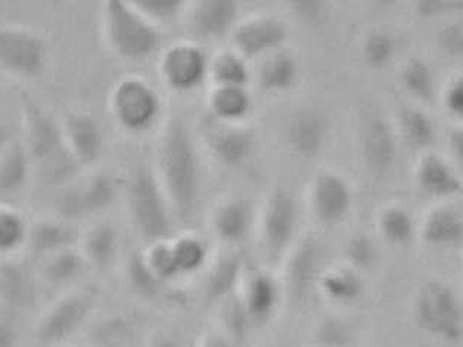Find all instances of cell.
<instances>
[{"instance_id":"obj_22","label":"cell","mask_w":463,"mask_h":347,"mask_svg":"<svg viewBox=\"0 0 463 347\" xmlns=\"http://www.w3.org/2000/svg\"><path fill=\"white\" fill-rule=\"evenodd\" d=\"M243 269V259L237 253L225 255L216 260L204 286V295L209 304H220L232 297L239 287Z\"/></svg>"},{"instance_id":"obj_47","label":"cell","mask_w":463,"mask_h":347,"mask_svg":"<svg viewBox=\"0 0 463 347\" xmlns=\"http://www.w3.org/2000/svg\"><path fill=\"white\" fill-rule=\"evenodd\" d=\"M441 43L449 53L463 55V28L459 25H449L441 33Z\"/></svg>"},{"instance_id":"obj_52","label":"cell","mask_w":463,"mask_h":347,"mask_svg":"<svg viewBox=\"0 0 463 347\" xmlns=\"http://www.w3.org/2000/svg\"><path fill=\"white\" fill-rule=\"evenodd\" d=\"M444 2H437V0H428V2H420L418 4V11L424 16L434 15V14L443 11Z\"/></svg>"},{"instance_id":"obj_38","label":"cell","mask_w":463,"mask_h":347,"mask_svg":"<svg viewBox=\"0 0 463 347\" xmlns=\"http://www.w3.org/2000/svg\"><path fill=\"white\" fill-rule=\"evenodd\" d=\"M402 81L406 90L420 100L430 102L434 98L436 84L431 70L427 63L420 60H412L404 67Z\"/></svg>"},{"instance_id":"obj_30","label":"cell","mask_w":463,"mask_h":347,"mask_svg":"<svg viewBox=\"0 0 463 347\" xmlns=\"http://www.w3.org/2000/svg\"><path fill=\"white\" fill-rule=\"evenodd\" d=\"M322 295L335 304H354L365 290L362 277L354 268H335L322 274L319 280Z\"/></svg>"},{"instance_id":"obj_40","label":"cell","mask_w":463,"mask_h":347,"mask_svg":"<svg viewBox=\"0 0 463 347\" xmlns=\"http://www.w3.org/2000/svg\"><path fill=\"white\" fill-rule=\"evenodd\" d=\"M221 318H222L228 337L234 340L237 344L244 343L248 339L249 330L253 325V321L244 308L243 300L237 299V297H230L225 300Z\"/></svg>"},{"instance_id":"obj_51","label":"cell","mask_w":463,"mask_h":347,"mask_svg":"<svg viewBox=\"0 0 463 347\" xmlns=\"http://www.w3.org/2000/svg\"><path fill=\"white\" fill-rule=\"evenodd\" d=\"M450 149L455 158L463 165V130H456L450 136Z\"/></svg>"},{"instance_id":"obj_50","label":"cell","mask_w":463,"mask_h":347,"mask_svg":"<svg viewBox=\"0 0 463 347\" xmlns=\"http://www.w3.org/2000/svg\"><path fill=\"white\" fill-rule=\"evenodd\" d=\"M201 347H240V344L230 339L227 334H209Z\"/></svg>"},{"instance_id":"obj_45","label":"cell","mask_w":463,"mask_h":347,"mask_svg":"<svg viewBox=\"0 0 463 347\" xmlns=\"http://www.w3.org/2000/svg\"><path fill=\"white\" fill-rule=\"evenodd\" d=\"M345 259L350 268L356 271L373 268L378 259V250L373 241L365 234H356L345 246Z\"/></svg>"},{"instance_id":"obj_19","label":"cell","mask_w":463,"mask_h":347,"mask_svg":"<svg viewBox=\"0 0 463 347\" xmlns=\"http://www.w3.org/2000/svg\"><path fill=\"white\" fill-rule=\"evenodd\" d=\"M209 149L221 165L236 168L250 158L255 149V138L249 130L227 126L213 133Z\"/></svg>"},{"instance_id":"obj_43","label":"cell","mask_w":463,"mask_h":347,"mask_svg":"<svg viewBox=\"0 0 463 347\" xmlns=\"http://www.w3.org/2000/svg\"><path fill=\"white\" fill-rule=\"evenodd\" d=\"M147 264L154 271L155 276L162 281V283H168V281L180 278L175 259H174L173 250H171V243L168 241H161V243H155L149 249V252L145 255Z\"/></svg>"},{"instance_id":"obj_53","label":"cell","mask_w":463,"mask_h":347,"mask_svg":"<svg viewBox=\"0 0 463 347\" xmlns=\"http://www.w3.org/2000/svg\"><path fill=\"white\" fill-rule=\"evenodd\" d=\"M152 347H184L183 343H181L180 340L177 337H173V335L164 334L159 335L157 339H155L154 343H152Z\"/></svg>"},{"instance_id":"obj_8","label":"cell","mask_w":463,"mask_h":347,"mask_svg":"<svg viewBox=\"0 0 463 347\" xmlns=\"http://www.w3.org/2000/svg\"><path fill=\"white\" fill-rule=\"evenodd\" d=\"M46 63L48 46L36 33L0 25V67L24 79H34L43 74Z\"/></svg>"},{"instance_id":"obj_36","label":"cell","mask_w":463,"mask_h":347,"mask_svg":"<svg viewBox=\"0 0 463 347\" xmlns=\"http://www.w3.org/2000/svg\"><path fill=\"white\" fill-rule=\"evenodd\" d=\"M127 280L138 296L147 297V299L157 296L161 292L162 286H164V283L155 276L154 271L147 264V260H146L145 255H142V253H134L128 260Z\"/></svg>"},{"instance_id":"obj_10","label":"cell","mask_w":463,"mask_h":347,"mask_svg":"<svg viewBox=\"0 0 463 347\" xmlns=\"http://www.w3.org/2000/svg\"><path fill=\"white\" fill-rule=\"evenodd\" d=\"M287 27L271 15H256L236 25L232 32V51L244 60L265 58L283 48Z\"/></svg>"},{"instance_id":"obj_29","label":"cell","mask_w":463,"mask_h":347,"mask_svg":"<svg viewBox=\"0 0 463 347\" xmlns=\"http://www.w3.org/2000/svg\"><path fill=\"white\" fill-rule=\"evenodd\" d=\"M74 230L62 222L42 221L28 230L27 243L37 255H55L70 249L75 241Z\"/></svg>"},{"instance_id":"obj_23","label":"cell","mask_w":463,"mask_h":347,"mask_svg":"<svg viewBox=\"0 0 463 347\" xmlns=\"http://www.w3.org/2000/svg\"><path fill=\"white\" fill-rule=\"evenodd\" d=\"M32 164L25 143L11 138L0 154V192L15 193L23 189L30 177Z\"/></svg>"},{"instance_id":"obj_9","label":"cell","mask_w":463,"mask_h":347,"mask_svg":"<svg viewBox=\"0 0 463 347\" xmlns=\"http://www.w3.org/2000/svg\"><path fill=\"white\" fill-rule=\"evenodd\" d=\"M209 63L208 56L196 43L181 42L164 52L159 71L171 90L189 93L203 84L209 75Z\"/></svg>"},{"instance_id":"obj_31","label":"cell","mask_w":463,"mask_h":347,"mask_svg":"<svg viewBox=\"0 0 463 347\" xmlns=\"http://www.w3.org/2000/svg\"><path fill=\"white\" fill-rule=\"evenodd\" d=\"M424 239L431 245H460L463 241V218L448 208L434 211L425 221Z\"/></svg>"},{"instance_id":"obj_39","label":"cell","mask_w":463,"mask_h":347,"mask_svg":"<svg viewBox=\"0 0 463 347\" xmlns=\"http://www.w3.org/2000/svg\"><path fill=\"white\" fill-rule=\"evenodd\" d=\"M402 130L409 145L412 146L424 147L431 146L436 140V131L427 115L416 109H406L401 117Z\"/></svg>"},{"instance_id":"obj_27","label":"cell","mask_w":463,"mask_h":347,"mask_svg":"<svg viewBox=\"0 0 463 347\" xmlns=\"http://www.w3.org/2000/svg\"><path fill=\"white\" fill-rule=\"evenodd\" d=\"M34 293L36 288L27 269L15 264L0 267V299L8 308H28L34 302Z\"/></svg>"},{"instance_id":"obj_3","label":"cell","mask_w":463,"mask_h":347,"mask_svg":"<svg viewBox=\"0 0 463 347\" xmlns=\"http://www.w3.org/2000/svg\"><path fill=\"white\" fill-rule=\"evenodd\" d=\"M102 16L108 44L121 60L143 62L161 46L156 25L138 13L131 2H105Z\"/></svg>"},{"instance_id":"obj_26","label":"cell","mask_w":463,"mask_h":347,"mask_svg":"<svg viewBox=\"0 0 463 347\" xmlns=\"http://www.w3.org/2000/svg\"><path fill=\"white\" fill-rule=\"evenodd\" d=\"M418 183L424 192L437 198H448L463 192L462 183L439 156H425L418 168Z\"/></svg>"},{"instance_id":"obj_35","label":"cell","mask_w":463,"mask_h":347,"mask_svg":"<svg viewBox=\"0 0 463 347\" xmlns=\"http://www.w3.org/2000/svg\"><path fill=\"white\" fill-rule=\"evenodd\" d=\"M28 230L18 211L0 203V255L14 252L27 243Z\"/></svg>"},{"instance_id":"obj_4","label":"cell","mask_w":463,"mask_h":347,"mask_svg":"<svg viewBox=\"0 0 463 347\" xmlns=\"http://www.w3.org/2000/svg\"><path fill=\"white\" fill-rule=\"evenodd\" d=\"M127 203L131 221L145 240L168 241L173 234L169 203L157 175L147 168H138L127 186Z\"/></svg>"},{"instance_id":"obj_20","label":"cell","mask_w":463,"mask_h":347,"mask_svg":"<svg viewBox=\"0 0 463 347\" xmlns=\"http://www.w3.org/2000/svg\"><path fill=\"white\" fill-rule=\"evenodd\" d=\"M253 225L251 205L244 199L228 201L216 208L213 217L215 236L225 243H240L250 233Z\"/></svg>"},{"instance_id":"obj_28","label":"cell","mask_w":463,"mask_h":347,"mask_svg":"<svg viewBox=\"0 0 463 347\" xmlns=\"http://www.w3.org/2000/svg\"><path fill=\"white\" fill-rule=\"evenodd\" d=\"M208 99L211 112L225 124L239 123L250 112V95L244 87L213 86Z\"/></svg>"},{"instance_id":"obj_17","label":"cell","mask_w":463,"mask_h":347,"mask_svg":"<svg viewBox=\"0 0 463 347\" xmlns=\"http://www.w3.org/2000/svg\"><path fill=\"white\" fill-rule=\"evenodd\" d=\"M62 130L68 150L79 164L87 165L100 158L105 147V133L95 117L72 112L65 119Z\"/></svg>"},{"instance_id":"obj_34","label":"cell","mask_w":463,"mask_h":347,"mask_svg":"<svg viewBox=\"0 0 463 347\" xmlns=\"http://www.w3.org/2000/svg\"><path fill=\"white\" fill-rule=\"evenodd\" d=\"M169 243H171V250H173L180 277L192 276L206 264L208 249L201 239L194 236H183Z\"/></svg>"},{"instance_id":"obj_33","label":"cell","mask_w":463,"mask_h":347,"mask_svg":"<svg viewBox=\"0 0 463 347\" xmlns=\"http://www.w3.org/2000/svg\"><path fill=\"white\" fill-rule=\"evenodd\" d=\"M86 265L87 260L83 255L74 252L71 249H65L62 252L52 255L44 267L43 276L51 285H68L83 276Z\"/></svg>"},{"instance_id":"obj_48","label":"cell","mask_w":463,"mask_h":347,"mask_svg":"<svg viewBox=\"0 0 463 347\" xmlns=\"http://www.w3.org/2000/svg\"><path fill=\"white\" fill-rule=\"evenodd\" d=\"M18 332L8 312L0 314V347H16Z\"/></svg>"},{"instance_id":"obj_32","label":"cell","mask_w":463,"mask_h":347,"mask_svg":"<svg viewBox=\"0 0 463 347\" xmlns=\"http://www.w3.org/2000/svg\"><path fill=\"white\" fill-rule=\"evenodd\" d=\"M209 75L215 86L244 87L250 81V70L243 56L237 52L224 51L209 63Z\"/></svg>"},{"instance_id":"obj_37","label":"cell","mask_w":463,"mask_h":347,"mask_svg":"<svg viewBox=\"0 0 463 347\" xmlns=\"http://www.w3.org/2000/svg\"><path fill=\"white\" fill-rule=\"evenodd\" d=\"M378 224H380L383 237L392 245H408L409 241L412 240L413 231H415L412 218L401 208L385 210L381 213Z\"/></svg>"},{"instance_id":"obj_16","label":"cell","mask_w":463,"mask_h":347,"mask_svg":"<svg viewBox=\"0 0 463 347\" xmlns=\"http://www.w3.org/2000/svg\"><path fill=\"white\" fill-rule=\"evenodd\" d=\"M328 121L315 108H303L291 115L287 124V143L300 158L310 159L326 146Z\"/></svg>"},{"instance_id":"obj_24","label":"cell","mask_w":463,"mask_h":347,"mask_svg":"<svg viewBox=\"0 0 463 347\" xmlns=\"http://www.w3.org/2000/svg\"><path fill=\"white\" fill-rule=\"evenodd\" d=\"M298 65L290 52H274L263 58L260 68V84L268 93H284L290 90L298 81Z\"/></svg>"},{"instance_id":"obj_7","label":"cell","mask_w":463,"mask_h":347,"mask_svg":"<svg viewBox=\"0 0 463 347\" xmlns=\"http://www.w3.org/2000/svg\"><path fill=\"white\" fill-rule=\"evenodd\" d=\"M298 224L295 196L287 189H275L268 196L260 215V240L269 259L279 260L290 249Z\"/></svg>"},{"instance_id":"obj_46","label":"cell","mask_w":463,"mask_h":347,"mask_svg":"<svg viewBox=\"0 0 463 347\" xmlns=\"http://www.w3.org/2000/svg\"><path fill=\"white\" fill-rule=\"evenodd\" d=\"M290 5L291 9L305 21L317 24L319 21L326 20V6L324 2L303 0V2H291Z\"/></svg>"},{"instance_id":"obj_15","label":"cell","mask_w":463,"mask_h":347,"mask_svg":"<svg viewBox=\"0 0 463 347\" xmlns=\"http://www.w3.org/2000/svg\"><path fill=\"white\" fill-rule=\"evenodd\" d=\"M322 249L315 237H305L290 253L286 281L288 292L298 300L309 296L322 277Z\"/></svg>"},{"instance_id":"obj_49","label":"cell","mask_w":463,"mask_h":347,"mask_svg":"<svg viewBox=\"0 0 463 347\" xmlns=\"http://www.w3.org/2000/svg\"><path fill=\"white\" fill-rule=\"evenodd\" d=\"M446 105H448V109L451 114L463 118V80L456 81L449 89L448 96H446Z\"/></svg>"},{"instance_id":"obj_1","label":"cell","mask_w":463,"mask_h":347,"mask_svg":"<svg viewBox=\"0 0 463 347\" xmlns=\"http://www.w3.org/2000/svg\"><path fill=\"white\" fill-rule=\"evenodd\" d=\"M157 170L169 206L181 221H193L201 203V162L189 127L177 117L169 119L162 131Z\"/></svg>"},{"instance_id":"obj_25","label":"cell","mask_w":463,"mask_h":347,"mask_svg":"<svg viewBox=\"0 0 463 347\" xmlns=\"http://www.w3.org/2000/svg\"><path fill=\"white\" fill-rule=\"evenodd\" d=\"M118 250L119 234L114 225L107 222L95 225L84 237V259L98 269L109 268L118 257Z\"/></svg>"},{"instance_id":"obj_41","label":"cell","mask_w":463,"mask_h":347,"mask_svg":"<svg viewBox=\"0 0 463 347\" xmlns=\"http://www.w3.org/2000/svg\"><path fill=\"white\" fill-rule=\"evenodd\" d=\"M131 4L155 25L174 21L187 9V4L183 0H136Z\"/></svg>"},{"instance_id":"obj_44","label":"cell","mask_w":463,"mask_h":347,"mask_svg":"<svg viewBox=\"0 0 463 347\" xmlns=\"http://www.w3.org/2000/svg\"><path fill=\"white\" fill-rule=\"evenodd\" d=\"M394 40L385 33H371L364 43V60L369 67L380 70L389 65L394 55Z\"/></svg>"},{"instance_id":"obj_21","label":"cell","mask_w":463,"mask_h":347,"mask_svg":"<svg viewBox=\"0 0 463 347\" xmlns=\"http://www.w3.org/2000/svg\"><path fill=\"white\" fill-rule=\"evenodd\" d=\"M79 218L107 210L118 194V183L109 174H98L81 187H70Z\"/></svg>"},{"instance_id":"obj_11","label":"cell","mask_w":463,"mask_h":347,"mask_svg":"<svg viewBox=\"0 0 463 347\" xmlns=\"http://www.w3.org/2000/svg\"><path fill=\"white\" fill-rule=\"evenodd\" d=\"M95 293L80 292L63 297L52 306L39 327V339L44 344L61 343L79 330L95 308Z\"/></svg>"},{"instance_id":"obj_13","label":"cell","mask_w":463,"mask_h":347,"mask_svg":"<svg viewBox=\"0 0 463 347\" xmlns=\"http://www.w3.org/2000/svg\"><path fill=\"white\" fill-rule=\"evenodd\" d=\"M352 190L345 178L326 171L315 177L310 187L309 203L314 217L324 225L345 221L352 210Z\"/></svg>"},{"instance_id":"obj_2","label":"cell","mask_w":463,"mask_h":347,"mask_svg":"<svg viewBox=\"0 0 463 347\" xmlns=\"http://www.w3.org/2000/svg\"><path fill=\"white\" fill-rule=\"evenodd\" d=\"M21 103L30 159L39 166L44 182H65L79 162L68 150L62 127L28 93L21 95Z\"/></svg>"},{"instance_id":"obj_6","label":"cell","mask_w":463,"mask_h":347,"mask_svg":"<svg viewBox=\"0 0 463 347\" xmlns=\"http://www.w3.org/2000/svg\"><path fill=\"white\" fill-rule=\"evenodd\" d=\"M109 103L115 121L130 133L152 128L162 111L157 91L138 77L122 79L110 93Z\"/></svg>"},{"instance_id":"obj_54","label":"cell","mask_w":463,"mask_h":347,"mask_svg":"<svg viewBox=\"0 0 463 347\" xmlns=\"http://www.w3.org/2000/svg\"><path fill=\"white\" fill-rule=\"evenodd\" d=\"M11 142V135H9L8 128L4 126H0V154H2V150L5 149V146Z\"/></svg>"},{"instance_id":"obj_42","label":"cell","mask_w":463,"mask_h":347,"mask_svg":"<svg viewBox=\"0 0 463 347\" xmlns=\"http://www.w3.org/2000/svg\"><path fill=\"white\" fill-rule=\"evenodd\" d=\"M354 340V334L349 324L338 318L321 321L315 332V342L319 347H352Z\"/></svg>"},{"instance_id":"obj_14","label":"cell","mask_w":463,"mask_h":347,"mask_svg":"<svg viewBox=\"0 0 463 347\" xmlns=\"http://www.w3.org/2000/svg\"><path fill=\"white\" fill-rule=\"evenodd\" d=\"M239 4L232 0H201L187 13L190 34L201 40H218L234 32L239 18Z\"/></svg>"},{"instance_id":"obj_12","label":"cell","mask_w":463,"mask_h":347,"mask_svg":"<svg viewBox=\"0 0 463 347\" xmlns=\"http://www.w3.org/2000/svg\"><path fill=\"white\" fill-rule=\"evenodd\" d=\"M359 145L369 170L384 174L394 165L397 156L396 138L389 121L373 109L362 112L359 118Z\"/></svg>"},{"instance_id":"obj_5","label":"cell","mask_w":463,"mask_h":347,"mask_svg":"<svg viewBox=\"0 0 463 347\" xmlns=\"http://www.w3.org/2000/svg\"><path fill=\"white\" fill-rule=\"evenodd\" d=\"M416 321L424 332L446 343L462 339V309L453 288L441 281H428L416 299Z\"/></svg>"},{"instance_id":"obj_18","label":"cell","mask_w":463,"mask_h":347,"mask_svg":"<svg viewBox=\"0 0 463 347\" xmlns=\"http://www.w3.org/2000/svg\"><path fill=\"white\" fill-rule=\"evenodd\" d=\"M241 300L253 324L271 320L279 305V287L274 277L263 271L250 274L244 283Z\"/></svg>"}]
</instances>
